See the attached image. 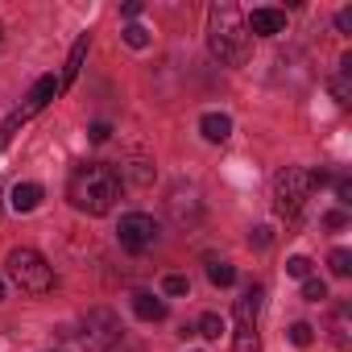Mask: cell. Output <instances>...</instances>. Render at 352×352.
I'll use <instances>...</instances> for the list:
<instances>
[{
	"mask_svg": "<svg viewBox=\"0 0 352 352\" xmlns=\"http://www.w3.org/2000/svg\"><path fill=\"white\" fill-rule=\"evenodd\" d=\"M67 199L75 212L83 216H108L120 199V174L104 162H87L71 174V183H67Z\"/></svg>",
	"mask_w": 352,
	"mask_h": 352,
	"instance_id": "6da1fadb",
	"label": "cell"
},
{
	"mask_svg": "<svg viewBox=\"0 0 352 352\" xmlns=\"http://www.w3.org/2000/svg\"><path fill=\"white\" fill-rule=\"evenodd\" d=\"M208 46L224 67L249 63V30H245L241 9L228 5V0L224 5H212V13H208Z\"/></svg>",
	"mask_w": 352,
	"mask_h": 352,
	"instance_id": "7a4b0ae2",
	"label": "cell"
},
{
	"mask_svg": "<svg viewBox=\"0 0 352 352\" xmlns=\"http://www.w3.org/2000/svg\"><path fill=\"white\" fill-rule=\"evenodd\" d=\"M9 278L25 290V294H46L54 286V270L42 253L34 249H13L9 253Z\"/></svg>",
	"mask_w": 352,
	"mask_h": 352,
	"instance_id": "3957f363",
	"label": "cell"
},
{
	"mask_svg": "<svg viewBox=\"0 0 352 352\" xmlns=\"http://www.w3.org/2000/svg\"><path fill=\"white\" fill-rule=\"evenodd\" d=\"M311 191H315V170L286 166L278 179H274V195H278V212L282 216H298L302 204L311 199Z\"/></svg>",
	"mask_w": 352,
	"mask_h": 352,
	"instance_id": "277c9868",
	"label": "cell"
},
{
	"mask_svg": "<svg viewBox=\"0 0 352 352\" xmlns=\"http://www.w3.org/2000/svg\"><path fill=\"white\" fill-rule=\"evenodd\" d=\"M54 96H58V79H54V75H42V79H38V83L30 87L25 104H21V108H17V112H13V116L5 120V129H0V145H5V141H9V137L17 133V124H25L30 116H38V112H42V108H46V104H50Z\"/></svg>",
	"mask_w": 352,
	"mask_h": 352,
	"instance_id": "5b68a950",
	"label": "cell"
},
{
	"mask_svg": "<svg viewBox=\"0 0 352 352\" xmlns=\"http://www.w3.org/2000/svg\"><path fill=\"white\" fill-rule=\"evenodd\" d=\"M116 241H120V249H129V253H145V249H153V241H157V220L145 216V212H129V216H120Z\"/></svg>",
	"mask_w": 352,
	"mask_h": 352,
	"instance_id": "8992f818",
	"label": "cell"
},
{
	"mask_svg": "<svg viewBox=\"0 0 352 352\" xmlns=\"http://www.w3.org/2000/svg\"><path fill=\"white\" fill-rule=\"evenodd\" d=\"M120 340V319L112 315V311H91L87 315V323H83V344L91 348V352H104L108 344H116Z\"/></svg>",
	"mask_w": 352,
	"mask_h": 352,
	"instance_id": "52a82bcc",
	"label": "cell"
},
{
	"mask_svg": "<svg viewBox=\"0 0 352 352\" xmlns=\"http://www.w3.org/2000/svg\"><path fill=\"white\" fill-rule=\"evenodd\" d=\"M245 30L257 34V38H278V34L286 30V13H282V9H253V13L245 17Z\"/></svg>",
	"mask_w": 352,
	"mask_h": 352,
	"instance_id": "ba28073f",
	"label": "cell"
},
{
	"mask_svg": "<svg viewBox=\"0 0 352 352\" xmlns=\"http://www.w3.org/2000/svg\"><path fill=\"white\" fill-rule=\"evenodd\" d=\"M133 315L145 319V323H162L166 319V302L157 294H149V290H137L133 294Z\"/></svg>",
	"mask_w": 352,
	"mask_h": 352,
	"instance_id": "9c48e42d",
	"label": "cell"
},
{
	"mask_svg": "<svg viewBox=\"0 0 352 352\" xmlns=\"http://www.w3.org/2000/svg\"><path fill=\"white\" fill-rule=\"evenodd\" d=\"M199 133H204L212 145H220V141H228V137H232V116H224V112H204Z\"/></svg>",
	"mask_w": 352,
	"mask_h": 352,
	"instance_id": "30bf717a",
	"label": "cell"
},
{
	"mask_svg": "<svg viewBox=\"0 0 352 352\" xmlns=\"http://www.w3.org/2000/svg\"><path fill=\"white\" fill-rule=\"evenodd\" d=\"M42 187L38 183H17L13 191H9V204H13V212H34L38 204H42Z\"/></svg>",
	"mask_w": 352,
	"mask_h": 352,
	"instance_id": "8fae6325",
	"label": "cell"
},
{
	"mask_svg": "<svg viewBox=\"0 0 352 352\" xmlns=\"http://www.w3.org/2000/svg\"><path fill=\"white\" fill-rule=\"evenodd\" d=\"M83 58H87V34H83V38L71 46V54H67V67H63V79H58V91H67V87L75 83V75H79Z\"/></svg>",
	"mask_w": 352,
	"mask_h": 352,
	"instance_id": "7c38bea8",
	"label": "cell"
},
{
	"mask_svg": "<svg viewBox=\"0 0 352 352\" xmlns=\"http://www.w3.org/2000/svg\"><path fill=\"white\" fill-rule=\"evenodd\" d=\"M261 298H265V290H261V286H249V290L236 298V319H241V323H257V315H261Z\"/></svg>",
	"mask_w": 352,
	"mask_h": 352,
	"instance_id": "4fadbf2b",
	"label": "cell"
},
{
	"mask_svg": "<svg viewBox=\"0 0 352 352\" xmlns=\"http://www.w3.org/2000/svg\"><path fill=\"white\" fill-rule=\"evenodd\" d=\"M232 348H236V352H261V336H257V323H236Z\"/></svg>",
	"mask_w": 352,
	"mask_h": 352,
	"instance_id": "5bb4252c",
	"label": "cell"
},
{
	"mask_svg": "<svg viewBox=\"0 0 352 352\" xmlns=\"http://www.w3.org/2000/svg\"><path fill=\"white\" fill-rule=\"evenodd\" d=\"M348 315H352V307L344 302V307H336V315H331V340L340 344V348H348Z\"/></svg>",
	"mask_w": 352,
	"mask_h": 352,
	"instance_id": "9a60e30c",
	"label": "cell"
},
{
	"mask_svg": "<svg viewBox=\"0 0 352 352\" xmlns=\"http://www.w3.org/2000/svg\"><path fill=\"white\" fill-rule=\"evenodd\" d=\"M348 71H352V58H344V63H340V75L331 79V96H336L340 104H348V96H352V83H348Z\"/></svg>",
	"mask_w": 352,
	"mask_h": 352,
	"instance_id": "2e32d148",
	"label": "cell"
},
{
	"mask_svg": "<svg viewBox=\"0 0 352 352\" xmlns=\"http://www.w3.org/2000/svg\"><path fill=\"white\" fill-rule=\"evenodd\" d=\"M208 278H212V286H232V282H236V265L212 261V265H208Z\"/></svg>",
	"mask_w": 352,
	"mask_h": 352,
	"instance_id": "e0dca14e",
	"label": "cell"
},
{
	"mask_svg": "<svg viewBox=\"0 0 352 352\" xmlns=\"http://www.w3.org/2000/svg\"><path fill=\"white\" fill-rule=\"evenodd\" d=\"M327 265H331L336 278H348V274H352V253H348V249H336V253L327 257Z\"/></svg>",
	"mask_w": 352,
	"mask_h": 352,
	"instance_id": "ac0fdd59",
	"label": "cell"
},
{
	"mask_svg": "<svg viewBox=\"0 0 352 352\" xmlns=\"http://www.w3.org/2000/svg\"><path fill=\"white\" fill-rule=\"evenodd\" d=\"M199 336H204V340H220V336H224V319L208 311V315L199 319Z\"/></svg>",
	"mask_w": 352,
	"mask_h": 352,
	"instance_id": "d6986e66",
	"label": "cell"
},
{
	"mask_svg": "<svg viewBox=\"0 0 352 352\" xmlns=\"http://www.w3.org/2000/svg\"><path fill=\"white\" fill-rule=\"evenodd\" d=\"M286 336H290V344L307 348V344L315 340V327H311V323H290V331H286Z\"/></svg>",
	"mask_w": 352,
	"mask_h": 352,
	"instance_id": "ffe728a7",
	"label": "cell"
},
{
	"mask_svg": "<svg viewBox=\"0 0 352 352\" xmlns=\"http://www.w3.org/2000/svg\"><path fill=\"white\" fill-rule=\"evenodd\" d=\"M124 42H129L133 50H145V46H149V30H145V25H129V30H124Z\"/></svg>",
	"mask_w": 352,
	"mask_h": 352,
	"instance_id": "44dd1931",
	"label": "cell"
},
{
	"mask_svg": "<svg viewBox=\"0 0 352 352\" xmlns=\"http://www.w3.org/2000/svg\"><path fill=\"white\" fill-rule=\"evenodd\" d=\"M286 274L307 282V278H311V257H302V253H298V257H290V261H286Z\"/></svg>",
	"mask_w": 352,
	"mask_h": 352,
	"instance_id": "7402d4cb",
	"label": "cell"
},
{
	"mask_svg": "<svg viewBox=\"0 0 352 352\" xmlns=\"http://www.w3.org/2000/svg\"><path fill=\"white\" fill-rule=\"evenodd\" d=\"M302 298H307V302H323V298H327V286H323L319 278H307V282H302Z\"/></svg>",
	"mask_w": 352,
	"mask_h": 352,
	"instance_id": "603a6c76",
	"label": "cell"
},
{
	"mask_svg": "<svg viewBox=\"0 0 352 352\" xmlns=\"http://www.w3.org/2000/svg\"><path fill=\"white\" fill-rule=\"evenodd\" d=\"M162 290H166V294H191V282H187L183 274H170V278L162 282Z\"/></svg>",
	"mask_w": 352,
	"mask_h": 352,
	"instance_id": "cb8c5ba5",
	"label": "cell"
},
{
	"mask_svg": "<svg viewBox=\"0 0 352 352\" xmlns=\"http://www.w3.org/2000/svg\"><path fill=\"white\" fill-rule=\"evenodd\" d=\"M336 30H340V34H352V9H340V13H336Z\"/></svg>",
	"mask_w": 352,
	"mask_h": 352,
	"instance_id": "d4e9b609",
	"label": "cell"
},
{
	"mask_svg": "<svg viewBox=\"0 0 352 352\" xmlns=\"http://www.w3.org/2000/svg\"><path fill=\"white\" fill-rule=\"evenodd\" d=\"M108 137H112V124H104V120H100V124H91V141H96V145H100V141H108Z\"/></svg>",
	"mask_w": 352,
	"mask_h": 352,
	"instance_id": "484cf974",
	"label": "cell"
},
{
	"mask_svg": "<svg viewBox=\"0 0 352 352\" xmlns=\"http://www.w3.org/2000/svg\"><path fill=\"white\" fill-rule=\"evenodd\" d=\"M323 224H327V228H344V224H348V216H344V212H327V216H323Z\"/></svg>",
	"mask_w": 352,
	"mask_h": 352,
	"instance_id": "4316f807",
	"label": "cell"
},
{
	"mask_svg": "<svg viewBox=\"0 0 352 352\" xmlns=\"http://www.w3.org/2000/svg\"><path fill=\"white\" fill-rule=\"evenodd\" d=\"M336 195H340V204H352V187H348V179L336 183Z\"/></svg>",
	"mask_w": 352,
	"mask_h": 352,
	"instance_id": "83f0119b",
	"label": "cell"
},
{
	"mask_svg": "<svg viewBox=\"0 0 352 352\" xmlns=\"http://www.w3.org/2000/svg\"><path fill=\"white\" fill-rule=\"evenodd\" d=\"M249 241H257V245H261V249H265V245H270V241H274V236H270V228H257V236H249Z\"/></svg>",
	"mask_w": 352,
	"mask_h": 352,
	"instance_id": "f1b7e54d",
	"label": "cell"
},
{
	"mask_svg": "<svg viewBox=\"0 0 352 352\" xmlns=\"http://www.w3.org/2000/svg\"><path fill=\"white\" fill-rule=\"evenodd\" d=\"M0 50H5V25H0Z\"/></svg>",
	"mask_w": 352,
	"mask_h": 352,
	"instance_id": "f546056e",
	"label": "cell"
},
{
	"mask_svg": "<svg viewBox=\"0 0 352 352\" xmlns=\"http://www.w3.org/2000/svg\"><path fill=\"white\" fill-rule=\"evenodd\" d=\"M0 298H5V282H0Z\"/></svg>",
	"mask_w": 352,
	"mask_h": 352,
	"instance_id": "4dcf8cb0",
	"label": "cell"
}]
</instances>
